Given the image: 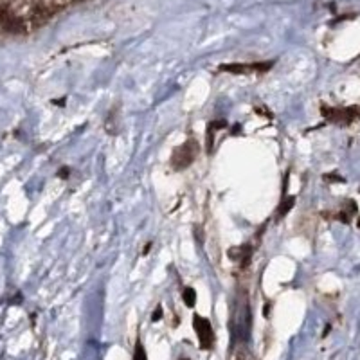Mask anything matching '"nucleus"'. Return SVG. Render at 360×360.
Instances as JSON below:
<instances>
[{
  "label": "nucleus",
  "mask_w": 360,
  "mask_h": 360,
  "mask_svg": "<svg viewBox=\"0 0 360 360\" xmlns=\"http://www.w3.org/2000/svg\"><path fill=\"white\" fill-rule=\"evenodd\" d=\"M197 155H198V144L193 139H188L182 146H179L175 152H173L172 166L175 169L189 168V166L195 162Z\"/></svg>",
  "instance_id": "f257e3e1"
},
{
  "label": "nucleus",
  "mask_w": 360,
  "mask_h": 360,
  "mask_svg": "<svg viewBox=\"0 0 360 360\" xmlns=\"http://www.w3.org/2000/svg\"><path fill=\"white\" fill-rule=\"evenodd\" d=\"M193 328L197 332L198 342H200V348L205 352H211L214 348V330L211 321L202 317V315L195 314L193 315Z\"/></svg>",
  "instance_id": "f03ea898"
},
{
  "label": "nucleus",
  "mask_w": 360,
  "mask_h": 360,
  "mask_svg": "<svg viewBox=\"0 0 360 360\" xmlns=\"http://www.w3.org/2000/svg\"><path fill=\"white\" fill-rule=\"evenodd\" d=\"M274 67V62H259V63H224L220 65L221 72L229 74H263L269 72Z\"/></svg>",
  "instance_id": "7ed1b4c3"
},
{
  "label": "nucleus",
  "mask_w": 360,
  "mask_h": 360,
  "mask_svg": "<svg viewBox=\"0 0 360 360\" xmlns=\"http://www.w3.org/2000/svg\"><path fill=\"white\" fill-rule=\"evenodd\" d=\"M252 245L245 243L242 247H233L229 250V258L234 259V262H240V266H247L250 263V258H252Z\"/></svg>",
  "instance_id": "20e7f679"
},
{
  "label": "nucleus",
  "mask_w": 360,
  "mask_h": 360,
  "mask_svg": "<svg viewBox=\"0 0 360 360\" xmlns=\"http://www.w3.org/2000/svg\"><path fill=\"white\" fill-rule=\"evenodd\" d=\"M227 128V121H213V123L207 124V131H205V150L211 155L213 152V144H214V134L220 130H225Z\"/></svg>",
  "instance_id": "39448f33"
},
{
  "label": "nucleus",
  "mask_w": 360,
  "mask_h": 360,
  "mask_svg": "<svg viewBox=\"0 0 360 360\" xmlns=\"http://www.w3.org/2000/svg\"><path fill=\"white\" fill-rule=\"evenodd\" d=\"M119 124H121V121H119V110L117 108H112L110 114H108V119H107V131L110 135H117L119 134Z\"/></svg>",
  "instance_id": "423d86ee"
},
{
  "label": "nucleus",
  "mask_w": 360,
  "mask_h": 360,
  "mask_svg": "<svg viewBox=\"0 0 360 360\" xmlns=\"http://www.w3.org/2000/svg\"><path fill=\"white\" fill-rule=\"evenodd\" d=\"M294 204H295L294 197H290V195H288V197H283L281 204H279V207H278V220H279V218H283V217H287L288 211L294 207Z\"/></svg>",
  "instance_id": "0eeeda50"
},
{
  "label": "nucleus",
  "mask_w": 360,
  "mask_h": 360,
  "mask_svg": "<svg viewBox=\"0 0 360 360\" xmlns=\"http://www.w3.org/2000/svg\"><path fill=\"white\" fill-rule=\"evenodd\" d=\"M182 299H184V303L188 308L195 307V304H197V292H195V288L186 287L184 290H182Z\"/></svg>",
  "instance_id": "6e6552de"
},
{
  "label": "nucleus",
  "mask_w": 360,
  "mask_h": 360,
  "mask_svg": "<svg viewBox=\"0 0 360 360\" xmlns=\"http://www.w3.org/2000/svg\"><path fill=\"white\" fill-rule=\"evenodd\" d=\"M134 360H148L146 349H144V346H143V342H141V339H137V342H135Z\"/></svg>",
  "instance_id": "1a4fd4ad"
},
{
  "label": "nucleus",
  "mask_w": 360,
  "mask_h": 360,
  "mask_svg": "<svg viewBox=\"0 0 360 360\" xmlns=\"http://www.w3.org/2000/svg\"><path fill=\"white\" fill-rule=\"evenodd\" d=\"M160 319H162V307L159 304V307L155 308V311L152 314V321L153 323H157V321H160Z\"/></svg>",
  "instance_id": "9d476101"
},
{
  "label": "nucleus",
  "mask_w": 360,
  "mask_h": 360,
  "mask_svg": "<svg viewBox=\"0 0 360 360\" xmlns=\"http://www.w3.org/2000/svg\"><path fill=\"white\" fill-rule=\"evenodd\" d=\"M69 175H70V169L67 168V166H63V168L58 172V176H60V179H69Z\"/></svg>",
  "instance_id": "9b49d317"
},
{
  "label": "nucleus",
  "mask_w": 360,
  "mask_h": 360,
  "mask_svg": "<svg viewBox=\"0 0 360 360\" xmlns=\"http://www.w3.org/2000/svg\"><path fill=\"white\" fill-rule=\"evenodd\" d=\"M324 180H337V182H344L342 176L339 175H324Z\"/></svg>",
  "instance_id": "f8f14e48"
},
{
  "label": "nucleus",
  "mask_w": 360,
  "mask_h": 360,
  "mask_svg": "<svg viewBox=\"0 0 360 360\" xmlns=\"http://www.w3.org/2000/svg\"><path fill=\"white\" fill-rule=\"evenodd\" d=\"M231 134H233V135L242 134V124H240V123H236V124H234V127H233V130H231Z\"/></svg>",
  "instance_id": "ddd939ff"
},
{
  "label": "nucleus",
  "mask_w": 360,
  "mask_h": 360,
  "mask_svg": "<svg viewBox=\"0 0 360 360\" xmlns=\"http://www.w3.org/2000/svg\"><path fill=\"white\" fill-rule=\"evenodd\" d=\"M152 245H153L152 242H148V243H146V247H144V250H143V256H146L148 250H150V247H152Z\"/></svg>",
  "instance_id": "4468645a"
},
{
  "label": "nucleus",
  "mask_w": 360,
  "mask_h": 360,
  "mask_svg": "<svg viewBox=\"0 0 360 360\" xmlns=\"http://www.w3.org/2000/svg\"><path fill=\"white\" fill-rule=\"evenodd\" d=\"M179 360H189V359H188V356H182V359H179Z\"/></svg>",
  "instance_id": "2eb2a0df"
},
{
  "label": "nucleus",
  "mask_w": 360,
  "mask_h": 360,
  "mask_svg": "<svg viewBox=\"0 0 360 360\" xmlns=\"http://www.w3.org/2000/svg\"><path fill=\"white\" fill-rule=\"evenodd\" d=\"M359 227H360V218H359Z\"/></svg>",
  "instance_id": "dca6fc26"
}]
</instances>
